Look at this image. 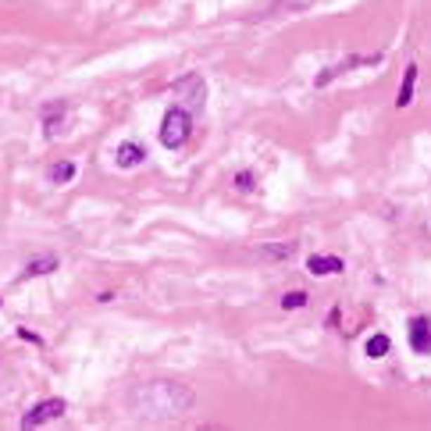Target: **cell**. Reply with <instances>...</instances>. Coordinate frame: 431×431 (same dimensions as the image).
Instances as JSON below:
<instances>
[{"instance_id":"15","label":"cell","mask_w":431,"mask_h":431,"mask_svg":"<svg viewBox=\"0 0 431 431\" xmlns=\"http://www.w3.org/2000/svg\"><path fill=\"white\" fill-rule=\"evenodd\" d=\"M307 307V292H285L282 296V310H300Z\"/></svg>"},{"instance_id":"11","label":"cell","mask_w":431,"mask_h":431,"mask_svg":"<svg viewBox=\"0 0 431 431\" xmlns=\"http://www.w3.org/2000/svg\"><path fill=\"white\" fill-rule=\"evenodd\" d=\"M58 257H53V253H43V257H32L29 264H25V278H39V275H50V271H58Z\"/></svg>"},{"instance_id":"2","label":"cell","mask_w":431,"mask_h":431,"mask_svg":"<svg viewBox=\"0 0 431 431\" xmlns=\"http://www.w3.org/2000/svg\"><path fill=\"white\" fill-rule=\"evenodd\" d=\"M189 136H193V115L182 103H175L165 115V122H160V143H165L168 150H179V146L189 143Z\"/></svg>"},{"instance_id":"8","label":"cell","mask_w":431,"mask_h":431,"mask_svg":"<svg viewBox=\"0 0 431 431\" xmlns=\"http://www.w3.org/2000/svg\"><path fill=\"white\" fill-rule=\"evenodd\" d=\"M342 257H325V253H314L310 260H307V271L310 275H339L342 271Z\"/></svg>"},{"instance_id":"6","label":"cell","mask_w":431,"mask_h":431,"mask_svg":"<svg viewBox=\"0 0 431 431\" xmlns=\"http://www.w3.org/2000/svg\"><path fill=\"white\" fill-rule=\"evenodd\" d=\"M410 349L420 353V356L431 353V317L417 314V317L410 321Z\"/></svg>"},{"instance_id":"5","label":"cell","mask_w":431,"mask_h":431,"mask_svg":"<svg viewBox=\"0 0 431 431\" xmlns=\"http://www.w3.org/2000/svg\"><path fill=\"white\" fill-rule=\"evenodd\" d=\"M65 410H68V403H65L61 396H50V399L36 403V406H32V410L22 417V427H39V424H50V420L65 417Z\"/></svg>"},{"instance_id":"4","label":"cell","mask_w":431,"mask_h":431,"mask_svg":"<svg viewBox=\"0 0 431 431\" xmlns=\"http://www.w3.org/2000/svg\"><path fill=\"white\" fill-rule=\"evenodd\" d=\"M385 61V53H360V58H346V61H339V65H332V68H325L317 79H314V86L317 89H325L332 79H339L342 72H353V68H374V65H382Z\"/></svg>"},{"instance_id":"7","label":"cell","mask_w":431,"mask_h":431,"mask_svg":"<svg viewBox=\"0 0 431 431\" xmlns=\"http://www.w3.org/2000/svg\"><path fill=\"white\" fill-rule=\"evenodd\" d=\"M43 129H46V139H53L58 136V129H61V122H65V115H68V103L65 100H50V103H43Z\"/></svg>"},{"instance_id":"12","label":"cell","mask_w":431,"mask_h":431,"mask_svg":"<svg viewBox=\"0 0 431 431\" xmlns=\"http://www.w3.org/2000/svg\"><path fill=\"white\" fill-rule=\"evenodd\" d=\"M46 179H50V186H68L75 179V160H58V165H50Z\"/></svg>"},{"instance_id":"14","label":"cell","mask_w":431,"mask_h":431,"mask_svg":"<svg viewBox=\"0 0 431 431\" xmlns=\"http://www.w3.org/2000/svg\"><path fill=\"white\" fill-rule=\"evenodd\" d=\"M389 349H392V339H389V335H382V332L367 339V356H374V360H378V356H385Z\"/></svg>"},{"instance_id":"13","label":"cell","mask_w":431,"mask_h":431,"mask_svg":"<svg viewBox=\"0 0 431 431\" xmlns=\"http://www.w3.org/2000/svg\"><path fill=\"white\" fill-rule=\"evenodd\" d=\"M300 250V243H271V246H260V260H289Z\"/></svg>"},{"instance_id":"3","label":"cell","mask_w":431,"mask_h":431,"mask_svg":"<svg viewBox=\"0 0 431 431\" xmlns=\"http://www.w3.org/2000/svg\"><path fill=\"white\" fill-rule=\"evenodd\" d=\"M175 96L182 100V107H186L189 115H200L203 103H207V82H203V75H196V72L182 75L175 82Z\"/></svg>"},{"instance_id":"9","label":"cell","mask_w":431,"mask_h":431,"mask_svg":"<svg viewBox=\"0 0 431 431\" xmlns=\"http://www.w3.org/2000/svg\"><path fill=\"white\" fill-rule=\"evenodd\" d=\"M115 160H118V168H139L143 160H146V150L139 143H122L115 150Z\"/></svg>"},{"instance_id":"10","label":"cell","mask_w":431,"mask_h":431,"mask_svg":"<svg viewBox=\"0 0 431 431\" xmlns=\"http://www.w3.org/2000/svg\"><path fill=\"white\" fill-rule=\"evenodd\" d=\"M417 65H406V72H403V82H399V93H396V107L403 111V107H410L413 103V86H417Z\"/></svg>"},{"instance_id":"1","label":"cell","mask_w":431,"mask_h":431,"mask_svg":"<svg viewBox=\"0 0 431 431\" xmlns=\"http://www.w3.org/2000/svg\"><path fill=\"white\" fill-rule=\"evenodd\" d=\"M196 406V392L182 382H168V378H153L143 382L129 392V410L136 413V420L146 424H172L182 420L189 410Z\"/></svg>"},{"instance_id":"16","label":"cell","mask_w":431,"mask_h":431,"mask_svg":"<svg viewBox=\"0 0 431 431\" xmlns=\"http://www.w3.org/2000/svg\"><path fill=\"white\" fill-rule=\"evenodd\" d=\"M236 186H239L243 193H250V189H253V175H250V172H239V175H236Z\"/></svg>"}]
</instances>
